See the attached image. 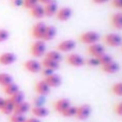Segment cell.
<instances>
[{"label": "cell", "mask_w": 122, "mask_h": 122, "mask_svg": "<svg viewBox=\"0 0 122 122\" xmlns=\"http://www.w3.org/2000/svg\"><path fill=\"white\" fill-rule=\"evenodd\" d=\"M46 43L43 40H36L30 47V54L34 58H41L46 54Z\"/></svg>", "instance_id": "6da1fadb"}, {"label": "cell", "mask_w": 122, "mask_h": 122, "mask_svg": "<svg viewBox=\"0 0 122 122\" xmlns=\"http://www.w3.org/2000/svg\"><path fill=\"white\" fill-rule=\"evenodd\" d=\"M79 41L87 45L99 43L100 34L95 31H86V32H84V33H81V36H79Z\"/></svg>", "instance_id": "7a4b0ae2"}, {"label": "cell", "mask_w": 122, "mask_h": 122, "mask_svg": "<svg viewBox=\"0 0 122 122\" xmlns=\"http://www.w3.org/2000/svg\"><path fill=\"white\" fill-rule=\"evenodd\" d=\"M91 106L88 104H82V105L76 106V114H75V118L78 120H86L90 117L91 115Z\"/></svg>", "instance_id": "3957f363"}, {"label": "cell", "mask_w": 122, "mask_h": 122, "mask_svg": "<svg viewBox=\"0 0 122 122\" xmlns=\"http://www.w3.org/2000/svg\"><path fill=\"white\" fill-rule=\"evenodd\" d=\"M65 61H66L67 64L75 67L82 66L85 64V58L82 56H80L79 54H76V53H70L66 56V58H65Z\"/></svg>", "instance_id": "277c9868"}, {"label": "cell", "mask_w": 122, "mask_h": 122, "mask_svg": "<svg viewBox=\"0 0 122 122\" xmlns=\"http://www.w3.org/2000/svg\"><path fill=\"white\" fill-rule=\"evenodd\" d=\"M104 43L110 47H118L122 45V36L118 33H108L104 36Z\"/></svg>", "instance_id": "5b68a950"}, {"label": "cell", "mask_w": 122, "mask_h": 122, "mask_svg": "<svg viewBox=\"0 0 122 122\" xmlns=\"http://www.w3.org/2000/svg\"><path fill=\"white\" fill-rule=\"evenodd\" d=\"M24 67H25L26 71H28L29 73H32V74L40 73L41 70H42L41 62H39V61L36 60V59L27 60L25 63H24Z\"/></svg>", "instance_id": "8992f818"}, {"label": "cell", "mask_w": 122, "mask_h": 122, "mask_svg": "<svg viewBox=\"0 0 122 122\" xmlns=\"http://www.w3.org/2000/svg\"><path fill=\"white\" fill-rule=\"evenodd\" d=\"M46 26L47 25H45L42 21H39V23L34 24L31 29V36H33L36 40H42L43 36H44L45 29H46Z\"/></svg>", "instance_id": "52a82bcc"}, {"label": "cell", "mask_w": 122, "mask_h": 122, "mask_svg": "<svg viewBox=\"0 0 122 122\" xmlns=\"http://www.w3.org/2000/svg\"><path fill=\"white\" fill-rule=\"evenodd\" d=\"M76 47V42L74 40L61 41L57 46V51L60 53H72Z\"/></svg>", "instance_id": "ba28073f"}, {"label": "cell", "mask_w": 122, "mask_h": 122, "mask_svg": "<svg viewBox=\"0 0 122 122\" xmlns=\"http://www.w3.org/2000/svg\"><path fill=\"white\" fill-rule=\"evenodd\" d=\"M87 53L89 54L90 57H97V58L105 53V48H104V46L102 44H100V43H94V44L88 45Z\"/></svg>", "instance_id": "9c48e42d"}, {"label": "cell", "mask_w": 122, "mask_h": 122, "mask_svg": "<svg viewBox=\"0 0 122 122\" xmlns=\"http://www.w3.org/2000/svg\"><path fill=\"white\" fill-rule=\"evenodd\" d=\"M73 11L69 6H64V8L58 9L57 13H56V18L60 21H66L72 17Z\"/></svg>", "instance_id": "30bf717a"}, {"label": "cell", "mask_w": 122, "mask_h": 122, "mask_svg": "<svg viewBox=\"0 0 122 122\" xmlns=\"http://www.w3.org/2000/svg\"><path fill=\"white\" fill-rule=\"evenodd\" d=\"M34 90H36V94L41 95V97H46L51 92V87L44 81V80H40L34 86Z\"/></svg>", "instance_id": "8fae6325"}, {"label": "cell", "mask_w": 122, "mask_h": 122, "mask_svg": "<svg viewBox=\"0 0 122 122\" xmlns=\"http://www.w3.org/2000/svg\"><path fill=\"white\" fill-rule=\"evenodd\" d=\"M16 61V55L10 51L0 54V64L1 65H11Z\"/></svg>", "instance_id": "7c38bea8"}, {"label": "cell", "mask_w": 122, "mask_h": 122, "mask_svg": "<svg viewBox=\"0 0 122 122\" xmlns=\"http://www.w3.org/2000/svg\"><path fill=\"white\" fill-rule=\"evenodd\" d=\"M43 80H44V81L46 82L49 87H51V88H57V87H59L61 85V82H62L61 77L59 75H57L56 73L51 74V75L47 76V77H44V79Z\"/></svg>", "instance_id": "4fadbf2b"}, {"label": "cell", "mask_w": 122, "mask_h": 122, "mask_svg": "<svg viewBox=\"0 0 122 122\" xmlns=\"http://www.w3.org/2000/svg\"><path fill=\"white\" fill-rule=\"evenodd\" d=\"M43 6H44L45 16H47V17L55 16L58 11V4H57V2L54 1V0H51V1L47 2V3L44 4Z\"/></svg>", "instance_id": "5bb4252c"}, {"label": "cell", "mask_w": 122, "mask_h": 122, "mask_svg": "<svg viewBox=\"0 0 122 122\" xmlns=\"http://www.w3.org/2000/svg\"><path fill=\"white\" fill-rule=\"evenodd\" d=\"M30 112H31L32 116L36 117V118H45V117L48 115V109L45 108L44 106H32L30 108Z\"/></svg>", "instance_id": "9a60e30c"}, {"label": "cell", "mask_w": 122, "mask_h": 122, "mask_svg": "<svg viewBox=\"0 0 122 122\" xmlns=\"http://www.w3.org/2000/svg\"><path fill=\"white\" fill-rule=\"evenodd\" d=\"M101 69H102V71L106 74H115L120 70V65H119V63L115 62V61L112 60V61H110L109 63H107V64L102 65Z\"/></svg>", "instance_id": "2e32d148"}, {"label": "cell", "mask_w": 122, "mask_h": 122, "mask_svg": "<svg viewBox=\"0 0 122 122\" xmlns=\"http://www.w3.org/2000/svg\"><path fill=\"white\" fill-rule=\"evenodd\" d=\"M69 106H71V102H70V100H67V99H59V100H57V101L54 103V109H55L57 112L61 114V112H62L64 109H66Z\"/></svg>", "instance_id": "e0dca14e"}, {"label": "cell", "mask_w": 122, "mask_h": 122, "mask_svg": "<svg viewBox=\"0 0 122 122\" xmlns=\"http://www.w3.org/2000/svg\"><path fill=\"white\" fill-rule=\"evenodd\" d=\"M30 108H31V107H30V104L24 101V102H21V103H19V104H17V105H15L13 114L23 115V116H25V114H27V112H29Z\"/></svg>", "instance_id": "ac0fdd59"}, {"label": "cell", "mask_w": 122, "mask_h": 122, "mask_svg": "<svg viewBox=\"0 0 122 122\" xmlns=\"http://www.w3.org/2000/svg\"><path fill=\"white\" fill-rule=\"evenodd\" d=\"M30 14H31L32 17H34V18L36 19H41L43 18V17L45 16V12H44V6H43V4H36V6H33V8L30 10Z\"/></svg>", "instance_id": "d6986e66"}, {"label": "cell", "mask_w": 122, "mask_h": 122, "mask_svg": "<svg viewBox=\"0 0 122 122\" xmlns=\"http://www.w3.org/2000/svg\"><path fill=\"white\" fill-rule=\"evenodd\" d=\"M14 107H15V105L8 97V99L4 100V104H3V106H2V108L0 109V112H1L2 115H8V116H10V115H12L13 112H14Z\"/></svg>", "instance_id": "ffe728a7"}, {"label": "cell", "mask_w": 122, "mask_h": 122, "mask_svg": "<svg viewBox=\"0 0 122 122\" xmlns=\"http://www.w3.org/2000/svg\"><path fill=\"white\" fill-rule=\"evenodd\" d=\"M56 36H57V30H56V28L53 27V26H46V29H45L44 36H43L42 40L44 41V42L51 41L55 39Z\"/></svg>", "instance_id": "44dd1931"}, {"label": "cell", "mask_w": 122, "mask_h": 122, "mask_svg": "<svg viewBox=\"0 0 122 122\" xmlns=\"http://www.w3.org/2000/svg\"><path fill=\"white\" fill-rule=\"evenodd\" d=\"M110 23H112V27L116 28L117 30H122V13H115L112 15L110 18Z\"/></svg>", "instance_id": "7402d4cb"}, {"label": "cell", "mask_w": 122, "mask_h": 122, "mask_svg": "<svg viewBox=\"0 0 122 122\" xmlns=\"http://www.w3.org/2000/svg\"><path fill=\"white\" fill-rule=\"evenodd\" d=\"M41 65H42V67H44V69H49V70H53V71H57L60 67L59 62H56V61L49 60V59H45V58L43 59L42 62H41Z\"/></svg>", "instance_id": "603a6c76"}, {"label": "cell", "mask_w": 122, "mask_h": 122, "mask_svg": "<svg viewBox=\"0 0 122 122\" xmlns=\"http://www.w3.org/2000/svg\"><path fill=\"white\" fill-rule=\"evenodd\" d=\"M45 59H49V60H53L56 61V62H59L62 60V55H61L60 51H46V54L44 55Z\"/></svg>", "instance_id": "cb8c5ba5"}, {"label": "cell", "mask_w": 122, "mask_h": 122, "mask_svg": "<svg viewBox=\"0 0 122 122\" xmlns=\"http://www.w3.org/2000/svg\"><path fill=\"white\" fill-rule=\"evenodd\" d=\"M2 88H3V92L5 93L8 97H11V95H13L14 93H16L17 91H19L18 86H17L16 84H14V82H11V84L6 85V86L2 87Z\"/></svg>", "instance_id": "d4e9b609"}, {"label": "cell", "mask_w": 122, "mask_h": 122, "mask_svg": "<svg viewBox=\"0 0 122 122\" xmlns=\"http://www.w3.org/2000/svg\"><path fill=\"white\" fill-rule=\"evenodd\" d=\"M9 99L11 100V102H12L14 105H17V104L25 101V94H24V92H21V91H17V92L14 93L13 95L9 97Z\"/></svg>", "instance_id": "484cf974"}, {"label": "cell", "mask_w": 122, "mask_h": 122, "mask_svg": "<svg viewBox=\"0 0 122 122\" xmlns=\"http://www.w3.org/2000/svg\"><path fill=\"white\" fill-rule=\"evenodd\" d=\"M13 82V78L10 74L8 73H0V86L4 87L6 85Z\"/></svg>", "instance_id": "4316f807"}, {"label": "cell", "mask_w": 122, "mask_h": 122, "mask_svg": "<svg viewBox=\"0 0 122 122\" xmlns=\"http://www.w3.org/2000/svg\"><path fill=\"white\" fill-rule=\"evenodd\" d=\"M75 114H76V106H69L66 109H64L61 115L65 118H72V117H75Z\"/></svg>", "instance_id": "83f0119b"}, {"label": "cell", "mask_w": 122, "mask_h": 122, "mask_svg": "<svg viewBox=\"0 0 122 122\" xmlns=\"http://www.w3.org/2000/svg\"><path fill=\"white\" fill-rule=\"evenodd\" d=\"M97 59H99V62H100V66H102V65L107 64V63H109L110 61H112V57L110 55H107L106 53H104L103 55L97 57Z\"/></svg>", "instance_id": "f1b7e54d"}, {"label": "cell", "mask_w": 122, "mask_h": 122, "mask_svg": "<svg viewBox=\"0 0 122 122\" xmlns=\"http://www.w3.org/2000/svg\"><path fill=\"white\" fill-rule=\"evenodd\" d=\"M112 92L117 97H122V81L116 82L112 87Z\"/></svg>", "instance_id": "f546056e"}, {"label": "cell", "mask_w": 122, "mask_h": 122, "mask_svg": "<svg viewBox=\"0 0 122 122\" xmlns=\"http://www.w3.org/2000/svg\"><path fill=\"white\" fill-rule=\"evenodd\" d=\"M26 117L23 115H16V114H12L10 115V118L9 120L10 122H26Z\"/></svg>", "instance_id": "4dcf8cb0"}, {"label": "cell", "mask_w": 122, "mask_h": 122, "mask_svg": "<svg viewBox=\"0 0 122 122\" xmlns=\"http://www.w3.org/2000/svg\"><path fill=\"white\" fill-rule=\"evenodd\" d=\"M85 64H88L89 66L95 67V66H99L100 62L97 57H90V58H88V59H85Z\"/></svg>", "instance_id": "1f68e13d"}, {"label": "cell", "mask_w": 122, "mask_h": 122, "mask_svg": "<svg viewBox=\"0 0 122 122\" xmlns=\"http://www.w3.org/2000/svg\"><path fill=\"white\" fill-rule=\"evenodd\" d=\"M36 4H39V0H24V8L31 10L33 6H36Z\"/></svg>", "instance_id": "d6a6232c"}, {"label": "cell", "mask_w": 122, "mask_h": 122, "mask_svg": "<svg viewBox=\"0 0 122 122\" xmlns=\"http://www.w3.org/2000/svg\"><path fill=\"white\" fill-rule=\"evenodd\" d=\"M44 103H45V97L38 95L36 97L33 99V106H44Z\"/></svg>", "instance_id": "836d02e7"}, {"label": "cell", "mask_w": 122, "mask_h": 122, "mask_svg": "<svg viewBox=\"0 0 122 122\" xmlns=\"http://www.w3.org/2000/svg\"><path fill=\"white\" fill-rule=\"evenodd\" d=\"M10 38V33L8 30L5 29H0V43L5 42L8 39Z\"/></svg>", "instance_id": "e575fe53"}, {"label": "cell", "mask_w": 122, "mask_h": 122, "mask_svg": "<svg viewBox=\"0 0 122 122\" xmlns=\"http://www.w3.org/2000/svg\"><path fill=\"white\" fill-rule=\"evenodd\" d=\"M114 110H115V112H116L118 116H121L122 117V101L119 102V103H117L116 105H115Z\"/></svg>", "instance_id": "d590c367"}, {"label": "cell", "mask_w": 122, "mask_h": 122, "mask_svg": "<svg viewBox=\"0 0 122 122\" xmlns=\"http://www.w3.org/2000/svg\"><path fill=\"white\" fill-rule=\"evenodd\" d=\"M41 73H42V75L44 76V77H47V76L51 75V74L55 73V71H53V70H49V69H44V67H42V70H41Z\"/></svg>", "instance_id": "8d00e7d4"}, {"label": "cell", "mask_w": 122, "mask_h": 122, "mask_svg": "<svg viewBox=\"0 0 122 122\" xmlns=\"http://www.w3.org/2000/svg\"><path fill=\"white\" fill-rule=\"evenodd\" d=\"M112 4L117 9H122V0H112Z\"/></svg>", "instance_id": "74e56055"}, {"label": "cell", "mask_w": 122, "mask_h": 122, "mask_svg": "<svg viewBox=\"0 0 122 122\" xmlns=\"http://www.w3.org/2000/svg\"><path fill=\"white\" fill-rule=\"evenodd\" d=\"M12 4L16 8H19V6L24 5V0H12Z\"/></svg>", "instance_id": "f35d334b"}, {"label": "cell", "mask_w": 122, "mask_h": 122, "mask_svg": "<svg viewBox=\"0 0 122 122\" xmlns=\"http://www.w3.org/2000/svg\"><path fill=\"white\" fill-rule=\"evenodd\" d=\"M26 122H41V120L39 118H36V117H30V118L26 119Z\"/></svg>", "instance_id": "ab89813d"}, {"label": "cell", "mask_w": 122, "mask_h": 122, "mask_svg": "<svg viewBox=\"0 0 122 122\" xmlns=\"http://www.w3.org/2000/svg\"><path fill=\"white\" fill-rule=\"evenodd\" d=\"M92 1L97 4H104V3H106V2H108L109 0H92Z\"/></svg>", "instance_id": "60d3db41"}, {"label": "cell", "mask_w": 122, "mask_h": 122, "mask_svg": "<svg viewBox=\"0 0 122 122\" xmlns=\"http://www.w3.org/2000/svg\"><path fill=\"white\" fill-rule=\"evenodd\" d=\"M4 100L5 99H3V97H0V109L2 108V106H3V104H4Z\"/></svg>", "instance_id": "b9f144b4"}, {"label": "cell", "mask_w": 122, "mask_h": 122, "mask_svg": "<svg viewBox=\"0 0 122 122\" xmlns=\"http://www.w3.org/2000/svg\"><path fill=\"white\" fill-rule=\"evenodd\" d=\"M51 1V0H39V3H42L43 5H44V4H46L47 2H49Z\"/></svg>", "instance_id": "7bdbcfd3"}]
</instances>
